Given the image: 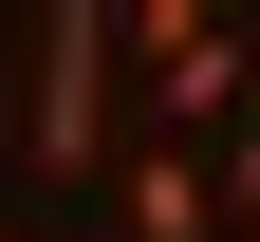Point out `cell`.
<instances>
[{"mask_svg":"<svg viewBox=\"0 0 260 242\" xmlns=\"http://www.w3.org/2000/svg\"><path fill=\"white\" fill-rule=\"evenodd\" d=\"M112 56H130V19H112V0H56L38 93H19V149H38L56 186H93V168H112Z\"/></svg>","mask_w":260,"mask_h":242,"instance_id":"6da1fadb","label":"cell"},{"mask_svg":"<svg viewBox=\"0 0 260 242\" xmlns=\"http://www.w3.org/2000/svg\"><path fill=\"white\" fill-rule=\"evenodd\" d=\"M260 112V19H205L186 56H149V130H242Z\"/></svg>","mask_w":260,"mask_h":242,"instance_id":"7a4b0ae2","label":"cell"},{"mask_svg":"<svg viewBox=\"0 0 260 242\" xmlns=\"http://www.w3.org/2000/svg\"><path fill=\"white\" fill-rule=\"evenodd\" d=\"M112 224H130V242H242V224H223V149H205V130H168V149H130Z\"/></svg>","mask_w":260,"mask_h":242,"instance_id":"3957f363","label":"cell"},{"mask_svg":"<svg viewBox=\"0 0 260 242\" xmlns=\"http://www.w3.org/2000/svg\"><path fill=\"white\" fill-rule=\"evenodd\" d=\"M112 19H130V75H149V56H186L205 19H242V0H112Z\"/></svg>","mask_w":260,"mask_h":242,"instance_id":"277c9868","label":"cell"},{"mask_svg":"<svg viewBox=\"0 0 260 242\" xmlns=\"http://www.w3.org/2000/svg\"><path fill=\"white\" fill-rule=\"evenodd\" d=\"M223 224H242V242H260V112H242V130H223Z\"/></svg>","mask_w":260,"mask_h":242,"instance_id":"5b68a950","label":"cell"},{"mask_svg":"<svg viewBox=\"0 0 260 242\" xmlns=\"http://www.w3.org/2000/svg\"><path fill=\"white\" fill-rule=\"evenodd\" d=\"M0 242H19V224H0Z\"/></svg>","mask_w":260,"mask_h":242,"instance_id":"8992f818","label":"cell"},{"mask_svg":"<svg viewBox=\"0 0 260 242\" xmlns=\"http://www.w3.org/2000/svg\"><path fill=\"white\" fill-rule=\"evenodd\" d=\"M242 19H260V0H242Z\"/></svg>","mask_w":260,"mask_h":242,"instance_id":"52a82bcc","label":"cell"}]
</instances>
